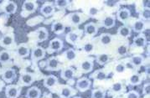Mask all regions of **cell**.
Masks as SVG:
<instances>
[{"label": "cell", "instance_id": "cell-39", "mask_svg": "<svg viewBox=\"0 0 150 98\" xmlns=\"http://www.w3.org/2000/svg\"><path fill=\"white\" fill-rule=\"evenodd\" d=\"M111 88H112V91L114 93H120L123 90V86L121 82H115L112 85Z\"/></svg>", "mask_w": 150, "mask_h": 98}, {"label": "cell", "instance_id": "cell-32", "mask_svg": "<svg viewBox=\"0 0 150 98\" xmlns=\"http://www.w3.org/2000/svg\"><path fill=\"white\" fill-rule=\"evenodd\" d=\"M106 97V92L103 89L97 88L94 89L91 92V98H105Z\"/></svg>", "mask_w": 150, "mask_h": 98}, {"label": "cell", "instance_id": "cell-21", "mask_svg": "<svg viewBox=\"0 0 150 98\" xmlns=\"http://www.w3.org/2000/svg\"><path fill=\"white\" fill-rule=\"evenodd\" d=\"M80 67L84 73H90L93 70V62L91 59H86L81 61Z\"/></svg>", "mask_w": 150, "mask_h": 98}, {"label": "cell", "instance_id": "cell-6", "mask_svg": "<svg viewBox=\"0 0 150 98\" xmlns=\"http://www.w3.org/2000/svg\"><path fill=\"white\" fill-rule=\"evenodd\" d=\"M19 80L23 84V86H29L32 85L33 82L35 81V76L33 74L30 73V72H24L20 75Z\"/></svg>", "mask_w": 150, "mask_h": 98}, {"label": "cell", "instance_id": "cell-41", "mask_svg": "<svg viewBox=\"0 0 150 98\" xmlns=\"http://www.w3.org/2000/svg\"><path fill=\"white\" fill-rule=\"evenodd\" d=\"M99 13V9L96 7H91L88 9V15L90 17H96Z\"/></svg>", "mask_w": 150, "mask_h": 98}, {"label": "cell", "instance_id": "cell-17", "mask_svg": "<svg viewBox=\"0 0 150 98\" xmlns=\"http://www.w3.org/2000/svg\"><path fill=\"white\" fill-rule=\"evenodd\" d=\"M66 41L71 44H76L80 39V35L76 31H70L66 36Z\"/></svg>", "mask_w": 150, "mask_h": 98}, {"label": "cell", "instance_id": "cell-37", "mask_svg": "<svg viewBox=\"0 0 150 98\" xmlns=\"http://www.w3.org/2000/svg\"><path fill=\"white\" fill-rule=\"evenodd\" d=\"M94 49H95L94 44L92 43H91V42H87V43H86L82 46V50L84 51L86 54H90V53H91L94 50Z\"/></svg>", "mask_w": 150, "mask_h": 98}, {"label": "cell", "instance_id": "cell-20", "mask_svg": "<svg viewBox=\"0 0 150 98\" xmlns=\"http://www.w3.org/2000/svg\"><path fill=\"white\" fill-rule=\"evenodd\" d=\"M97 26L96 25V24L91 22V23H88L86 25H85L84 27V31L85 34L86 35H90V36H94L97 34Z\"/></svg>", "mask_w": 150, "mask_h": 98}, {"label": "cell", "instance_id": "cell-8", "mask_svg": "<svg viewBox=\"0 0 150 98\" xmlns=\"http://www.w3.org/2000/svg\"><path fill=\"white\" fill-rule=\"evenodd\" d=\"M40 12L45 17H50L52 14H54L55 12V8L54 6L50 4V3H45V4H43L41 8H40Z\"/></svg>", "mask_w": 150, "mask_h": 98}, {"label": "cell", "instance_id": "cell-14", "mask_svg": "<svg viewBox=\"0 0 150 98\" xmlns=\"http://www.w3.org/2000/svg\"><path fill=\"white\" fill-rule=\"evenodd\" d=\"M17 4L15 2L13 1H7L6 3L4 4L3 9L4 11L7 14H13L15 13L17 11Z\"/></svg>", "mask_w": 150, "mask_h": 98}, {"label": "cell", "instance_id": "cell-5", "mask_svg": "<svg viewBox=\"0 0 150 98\" xmlns=\"http://www.w3.org/2000/svg\"><path fill=\"white\" fill-rule=\"evenodd\" d=\"M2 78L7 83L12 82L13 80L16 78V71H15V70L12 69V68L6 69L2 74Z\"/></svg>", "mask_w": 150, "mask_h": 98}, {"label": "cell", "instance_id": "cell-29", "mask_svg": "<svg viewBox=\"0 0 150 98\" xmlns=\"http://www.w3.org/2000/svg\"><path fill=\"white\" fill-rule=\"evenodd\" d=\"M64 55L66 57V59L69 61H75L76 56H77V53L76 51V49H72V48H70L68 49L66 51H65L64 53Z\"/></svg>", "mask_w": 150, "mask_h": 98}, {"label": "cell", "instance_id": "cell-38", "mask_svg": "<svg viewBox=\"0 0 150 98\" xmlns=\"http://www.w3.org/2000/svg\"><path fill=\"white\" fill-rule=\"evenodd\" d=\"M127 66L122 63H118L115 66L114 71L116 74H122L125 72Z\"/></svg>", "mask_w": 150, "mask_h": 98}, {"label": "cell", "instance_id": "cell-34", "mask_svg": "<svg viewBox=\"0 0 150 98\" xmlns=\"http://www.w3.org/2000/svg\"><path fill=\"white\" fill-rule=\"evenodd\" d=\"M93 77H94L95 80L102 81V80L107 79V74L102 70H97L96 72L94 73V75H93Z\"/></svg>", "mask_w": 150, "mask_h": 98}, {"label": "cell", "instance_id": "cell-35", "mask_svg": "<svg viewBox=\"0 0 150 98\" xmlns=\"http://www.w3.org/2000/svg\"><path fill=\"white\" fill-rule=\"evenodd\" d=\"M70 5L69 0H55L54 1V7H56L59 9L66 8Z\"/></svg>", "mask_w": 150, "mask_h": 98}, {"label": "cell", "instance_id": "cell-28", "mask_svg": "<svg viewBox=\"0 0 150 98\" xmlns=\"http://www.w3.org/2000/svg\"><path fill=\"white\" fill-rule=\"evenodd\" d=\"M131 29L128 27V26H126V25H122L118 28L117 30V35H120V36L123 37V38H127L131 35Z\"/></svg>", "mask_w": 150, "mask_h": 98}, {"label": "cell", "instance_id": "cell-43", "mask_svg": "<svg viewBox=\"0 0 150 98\" xmlns=\"http://www.w3.org/2000/svg\"><path fill=\"white\" fill-rule=\"evenodd\" d=\"M143 94L145 96H149L150 94V83H146L144 84L143 87Z\"/></svg>", "mask_w": 150, "mask_h": 98}, {"label": "cell", "instance_id": "cell-24", "mask_svg": "<svg viewBox=\"0 0 150 98\" xmlns=\"http://www.w3.org/2000/svg\"><path fill=\"white\" fill-rule=\"evenodd\" d=\"M68 18L70 20V23L73 25H79L82 22L81 15L77 12L71 13L68 15Z\"/></svg>", "mask_w": 150, "mask_h": 98}, {"label": "cell", "instance_id": "cell-33", "mask_svg": "<svg viewBox=\"0 0 150 98\" xmlns=\"http://www.w3.org/2000/svg\"><path fill=\"white\" fill-rule=\"evenodd\" d=\"M141 81H142L141 76L138 74H133L128 79L129 84H131L132 86H138L141 83Z\"/></svg>", "mask_w": 150, "mask_h": 98}, {"label": "cell", "instance_id": "cell-9", "mask_svg": "<svg viewBox=\"0 0 150 98\" xmlns=\"http://www.w3.org/2000/svg\"><path fill=\"white\" fill-rule=\"evenodd\" d=\"M75 93H76V91L71 86L64 85L60 89V98H71Z\"/></svg>", "mask_w": 150, "mask_h": 98}, {"label": "cell", "instance_id": "cell-3", "mask_svg": "<svg viewBox=\"0 0 150 98\" xmlns=\"http://www.w3.org/2000/svg\"><path fill=\"white\" fill-rule=\"evenodd\" d=\"M91 85V80L86 78V77H83L81 78L76 81V88L78 89L81 92H86L87 90H89Z\"/></svg>", "mask_w": 150, "mask_h": 98}, {"label": "cell", "instance_id": "cell-47", "mask_svg": "<svg viewBox=\"0 0 150 98\" xmlns=\"http://www.w3.org/2000/svg\"><path fill=\"white\" fill-rule=\"evenodd\" d=\"M73 98H82V97H73Z\"/></svg>", "mask_w": 150, "mask_h": 98}, {"label": "cell", "instance_id": "cell-45", "mask_svg": "<svg viewBox=\"0 0 150 98\" xmlns=\"http://www.w3.org/2000/svg\"><path fill=\"white\" fill-rule=\"evenodd\" d=\"M144 4V9H150V1L149 0H145L142 2Z\"/></svg>", "mask_w": 150, "mask_h": 98}, {"label": "cell", "instance_id": "cell-46", "mask_svg": "<svg viewBox=\"0 0 150 98\" xmlns=\"http://www.w3.org/2000/svg\"><path fill=\"white\" fill-rule=\"evenodd\" d=\"M2 90H3V84L0 83V92H2Z\"/></svg>", "mask_w": 150, "mask_h": 98}, {"label": "cell", "instance_id": "cell-40", "mask_svg": "<svg viewBox=\"0 0 150 98\" xmlns=\"http://www.w3.org/2000/svg\"><path fill=\"white\" fill-rule=\"evenodd\" d=\"M127 49H128V46L127 45H120L118 48H117V54L120 55V56H125L127 54Z\"/></svg>", "mask_w": 150, "mask_h": 98}, {"label": "cell", "instance_id": "cell-4", "mask_svg": "<svg viewBox=\"0 0 150 98\" xmlns=\"http://www.w3.org/2000/svg\"><path fill=\"white\" fill-rule=\"evenodd\" d=\"M60 69V62L54 56L50 57L46 61V70L51 71H56Z\"/></svg>", "mask_w": 150, "mask_h": 98}, {"label": "cell", "instance_id": "cell-11", "mask_svg": "<svg viewBox=\"0 0 150 98\" xmlns=\"http://www.w3.org/2000/svg\"><path fill=\"white\" fill-rule=\"evenodd\" d=\"M36 38L38 42H44L49 37L48 30L45 27H40L35 30Z\"/></svg>", "mask_w": 150, "mask_h": 98}, {"label": "cell", "instance_id": "cell-23", "mask_svg": "<svg viewBox=\"0 0 150 98\" xmlns=\"http://www.w3.org/2000/svg\"><path fill=\"white\" fill-rule=\"evenodd\" d=\"M133 44L138 48H144L147 44V39L143 34H140L139 35L136 36L133 39Z\"/></svg>", "mask_w": 150, "mask_h": 98}, {"label": "cell", "instance_id": "cell-19", "mask_svg": "<svg viewBox=\"0 0 150 98\" xmlns=\"http://www.w3.org/2000/svg\"><path fill=\"white\" fill-rule=\"evenodd\" d=\"M74 75H75V70L71 67L64 69L60 73V77L64 80H72L74 78Z\"/></svg>", "mask_w": 150, "mask_h": 98}, {"label": "cell", "instance_id": "cell-7", "mask_svg": "<svg viewBox=\"0 0 150 98\" xmlns=\"http://www.w3.org/2000/svg\"><path fill=\"white\" fill-rule=\"evenodd\" d=\"M19 89L16 85H9L6 87L5 95L7 98H18L19 96Z\"/></svg>", "mask_w": 150, "mask_h": 98}, {"label": "cell", "instance_id": "cell-25", "mask_svg": "<svg viewBox=\"0 0 150 98\" xmlns=\"http://www.w3.org/2000/svg\"><path fill=\"white\" fill-rule=\"evenodd\" d=\"M40 95H41V92L37 86L30 87L26 93L27 98H40Z\"/></svg>", "mask_w": 150, "mask_h": 98}, {"label": "cell", "instance_id": "cell-15", "mask_svg": "<svg viewBox=\"0 0 150 98\" xmlns=\"http://www.w3.org/2000/svg\"><path fill=\"white\" fill-rule=\"evenodd\" d=\"M116 25V17L114 15H108L102 19V26L106 29H111Z\"/></svg>", "mask_w": 150, "mask_h": 98}, {"label": "cell", "instance_id": "cell-44", "mask_svg": "<svg viewBox=\"0 0 150 98\" xmlns=\"http://www.w3.org/2000/svg\"><path fill=\"white\" fill-rule=\"evenodd\" d=\"M142 17L144 19H149L150 18V9H144L142 13Z\"/></svg>", "mask_w": 150, "mask_h": 98}, {"label": "cell", "instance_id": "cell-16", "mask_svg": "<svg viewBox=\"0 0 150 98\" xmlns=\"http://www.w3.org/2000/svg\"><path fill=\"white\" fill-rule=\"evenodd\" d=\"M14 43V35L13 34H7L2 37L0 44L4 47H9Z\"/></svg>", "mask_w": 150, "mask_h": 98}, {"label": "cell", "instance_id": "cell-36", "mask_svg": "<svg viewBox=\"0 0 150 98\" xmlns=\"http://www.w3.org/2000/svg\"><path fill=\"white\" fill-rule=\"evenodd\" d=\"M10 59H11V55L8 50L0 51V62L1 63H6V62L9 61Z\"/></svg>", "mask_w": 150, "mask_h": 98}, {"label": "cell", "instance_id": "cell-2", "mask_svg": "<svg viewBox=\"0 0 150 98\" xmlns=\"http://www.w3.org/2000/svg\"><path fill=\"white\" fill-rule=\"evenodd\" d=\"M62 48H63V41L58 38H54L51 39L49 43L48 50L50 52H57L61 50Z\"/></svg>", "mask_w": 150, "mask_h": 98}, {"label": "cell", "instance_id": "cell-42", "mask_svg": "<svg viewBox=\"0 0 150 98\" xmlns=\"http://www.w3.org/2000/svg\"><path fill=\"white\" fill-rule=\"evenodd\" d=\"M140 95L136 91H130L127 94V98H139Z\"/></svg>", "mask_w": 150, "mask_h": 98}, {"label": "cell", "instance_id": "cell-30", "mask_svg": "<svg viewBox=\"0 0 150 98\" xmlns=\"http://www.w3.org/2000/svg\"><path fill=\"white\" fill-rule=\"evenodd\" d=\"M112 36L108 34V33H104L102 34L100 36V43L102 44V45H108L109 44L112 43Z\"/></svg>", "mask_w": 150, "mask_h": 98}, {"label": "cell", "instance_id": "cell-12", "mask_svg": "<svg viewBox=\"0 0 150 98\" xmlns=\"http://www.w3.org/2000/svg\"><path fill=\"white\" fill-rule=\"evenodd\" d=\"M57 83H58V78L54 75H49L44 80V86L48 89L53 88L54 86H56Z\"/></svg>", "mask_w": 150, "mask_h": 98}, {"label": "cell", "instance_id": "cell-1", "mask_svg": "<svg viewBox=\"0 0 150 98\" xmlns=\"http://www.w3.org/2000/svg\"><path fill=\"white\" fill-rule=\"evenodd\" d=\"M45 56V49L41 46H37L32 50L31 57L33 61H41Z\"/></svg>", "mask_w": 150, "mask_h": 98}, {"label": "cell", "instance_id": "cell-13", "mask_svg": "<svg viewBox=\"0 0 150 98\" xmlns=\"http://www.w3.org/2000/svg\"><path fill=\"white\" fill-rule=\"evenodd\" d=\"M131 16V12L128 8H121L117 11V19L122 22V23H125L128 18Z\"/></svg>", "mask_w": 150, "mask_h": 98}, {"label": "cell", "instance_id": "cell-27", "mask_svg": "<svg viewBox=\"0 0 150 98\" xmlns=\"http://www.w3.org/2000/svg\"><path fill=\"white\" fill-rule=\"evenodd\" d=\"M132 30L136 33H141L145 30V23L143 19H138L132 25Z\"/></svg>", "mask_w": 150, "mask_h": 98}, {"label": "cell", "instance_id": "cell-18", "mask_svg": "<svg viewBox=\"0 0 150 98\" xmlns=\"http://www.w3.org/2000/svg\"><path fill=\"white\" fill-rule=\"evenodd\" d=\"M16 53L20 58H25L30 55V49L25 44H20L17 46Z\"/></svg>", "mask_w": 150, "mask_h": 98}, {"label": "cell", "instance_id": "cell-22", "mask_svg": "<svg viewBox=\"0 0 150 98\" xmlns=\"http://www.w3.org/2000/svg\"><path fill=\"white\" fill-rule=\"evenodd\" d=\"M51 30L55 35H61L64 33V31L66 30V26L62 22L56 21V22H54L51 25Z\"/></svg>", "mask_w": 150, "mask_h": 98}, {"label": "cell", "instance_id": "cell-26", "mask_svg": "<svg viewBox=\"0 0 150 98\" xmlns=\"http://www.w3.org/2000/svg\"><path fill=\"white\" fill-rule=\"evenodd\" d=\"M144 62V58L141 55H134L131 57V63L135 67H141Z\"/></svg>", "mask_w": 150, "mask_h": 98}, {"label": "cell", "instance_id": "cell-31", "mask_svg": "<svg viewBox=\"0 0 150 98\" xmlns=\"http://www.w3.org/2000/svg\"><path fill=\"white\" fill-rule=\"evenodd\" d=\"M96 62L101 65V66H103V65H106L108 61H109V55L106 53H102V54H100L96 56Z\"/></svg>", "mask_w": 150, "mask_h": 98}, {"label": "cell", "instance_id": "cell-10", "mask_svg": "<svg viewBox=\"0 0 150 98\" xmlns=\"http://www.w3.org/2000/svg\"><path fill=\"white\" fill-rule=\"evenodd\" d=\"M22 8L24 12H26L27 13H32L35 12L36 8H37V3L35 1H32V0L24 1Z\"/></svg>", "mask_w": 150, "mask_h": 98}]
</instances>
